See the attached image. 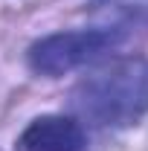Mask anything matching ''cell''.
I'll use <instances>...</instances> for the list:
<instances>
[{"instance_id": "6da1fadb", "label": "cell", "mask_w": 148, "mask_h": 151, "mask_svg": "<svg viewBox=\"0 0 148 151\" xmlns=\"http://www.w3.org/2000/svg\"><path fill=\"white\" fill-rule=\"evenodd\" d=\"M75 108L96 125H134L148 111V61L122 58L81 78Z\"/></svg>"}, {"instance_id": "3957f363", "label": "cell", "mask_w": 148, "mask_h": 151, "mask_svg": "<svg viewBox=\"0 0 148 151\" xmlns=\"http://www.w3.org/2000/svg\"><path fill=\"white\" fill-rule=\"evenodd\" d=\"M87 137L73 116L47 113L32 119L18 137L20 151H84Z\"/></svg>"}, {"instance_id": "7a4b0ae2", "label": "cell", "mask_w": 148, "mask_h": 151, "mask_svg": "<svg viewBox=\"0 0 148 151\" xmlns=\"http://www.w3.org/2000/svg\"><path fill=\"white\" fill-rule=\"evenodd\" d=\"M119 29H73V32H52L29 47L26 61L29 70L47 78H58L78 70L90 58L102 55L119 44Z\"/></svg>"}]
</instances>
